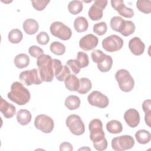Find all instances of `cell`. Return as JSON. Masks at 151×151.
Here are the masks:
<instances>
[{"instance_id":"cell-37","label":"cell","mask_w":151,"mask_h":151,"mask_svg":"<svg viewBox=\"0 0 151 151\" xmlns=\"http://www.w3.org/2000/svg\"><path fill=\"white\" fill-rule=\"evenodd\" d=\"M135 25L132 21L126 20V26L123 31L121 32V34L124 37L129 36L132 34L135 31Z\"/></svg>"},{"instance_id":"cell-21","label":"cell","mask_w":151,"mask_h":151,"mask_svg":"<svg viewBox=\"0 0 151 151\" xmlns=\"http://www.w3.org/2000/svg\"><path fill=\"white\" fill-rule=\"evenodd\" d=\"M64 83L69 91H77L79 88V79L74 74H70L64 81Z\"/></svg>"},{"instance_id":"cell-43","label":"cell","mask_w":151,"mask_h":151,"mask_svg":"<svg viewBox=\"0 0 151 151\" xmlns=\"http://www.w3.org/2000/svg\"><path fill=\"white\" fill-rule=\"evenodd\" d=\"M107 141L106 138H104L103 140L93 143L94 147L99 151H103L105 150L107 147Z\"/></svg>"},{"instance_id":"cell-8","label":"cell","mask_w":151,"mask_h":151,"mask_svg":"<svg viewBox=\"0 0 151 151\" xmlns=\"http://www.w3.org/2000/svg\"><path fill=\"white\" fill-rule=\"evenodd\" d=\"M34 126L36 129L44 133H51L54 127V120L46 114H39L36 116L34 120Z\"/></svg>"},{"instance_id":"cell-41","label":"cell","mask_w":151,"mask_h":151,"mask_svg":"<svg viewBox=\"0 0 151 151\" xmlns=\"http://www.w3.org/2000/svg\"><path fill=\"white\" fill-rule=\"evenodd\" d=\"M37 41L40 45H46L50 41V37L48 34L44 31L40 32L36 37Z\"/></svg>"},{"instance_id":"cell-33","label":"cell","mask_w":151,"mask_h":151,"mask_svg":"<svg viewBox=\"0 0 151 151\" xmlns=\"http://www.w3.org/2000/svg\"><path fill=\"white\" fill-rule=\"evenodd\" d=\"M50 49L53 54L57 55H61L65 51V45L58 41L52 42L50 46Z\"/></svg>"},{"instance_id":"cell-20","label":"cell","mask_w":151,"mask_h":151,"mask_svg":"<svg viewBox=\"0 0 151 151\" xmlns=\"http://www.w3.org/2000/svg\"><path fill=\"white\" fill-rule=\"evenodd\" d=\"M32 115L30 111L27 109H21L17 113V122L21 125L25 126L30 123Z\"/></svg>"},{"instance_id":"cell-19","label":"cell","mask_w":151,"mask_h":151,"mask_svg":"<svg viewBox=\"0 0 151 151\" xmlns=\"http://www.w3.org/2000/svg\"><path fill=\"white\" fill-rule=\"evenodd\" d=\"M110 25L113 31L121 34L126 26V20L120 17L114 16L111 18Z\"/></svg>"},{"instance_id":"cell-27","label":"cell","mask_w":151,"mask_h":151,"mask_svg":"<svg viewBox=\"0 0 151 151\" xmlns=\"http://www.w3.org/2000/svg\"><path fill=\"white\" fill-rule=\"evenodd\" d=\"M91 87L92 84L90 79L83 77L79 80V88L77 91L81 94H86L91 90Z\"/></svg>"},{"instance_id":"cell-11","label":"cell","mask_w":151,"mask_h":151,"mask_svg":"<svg viewBox=\"0 0 151 151\" xmlns=\"http://www.w3.org/2000/svg\"><path fill=\"white\" fill-rule=\"evenodd\" d=\"M108 3L107 0H96L90 6L88 15L92 21H98L103 17V9Z\"/></svg>"},{"instance_id":"cell-22","label":"cell","mask_w":151,"mask_h":151,"mask_svg":"<svg viewBox=\"0 0 151 151\" xmlns=\"http://www.w3.org/2000/svg\"><path fill=\"white\" fill-rule=\"evenodd\" d=\"M81 101L80 98L74 95H70L68 96L64 102L65 106L70 110L77 109L80 106Z\"/></svg>"},{"instance_id":"cell-35","label":"cell","mask_w":151,"mask_h":151,"mask_svg":"<svg viewBox=\"0 0 151 151\" xmlns=\"http://www.w3.org/2000/svg\"><path fill=\"white\" fill-rule=\"evenodd\" d=\"M107 30V24L104 21L96 23L93 25V32L98 35L101 36L105 34Z\"/></svg>"},{"instance_id":"cell-34","label":"cell","mask_w":151,"mask_h":151,"mask_svg":"<svg viewBox=\"0 0 151 151\" xmlns=\"http://www.w3.org/2000/svg\"><path fill=\"white\" fill-rule=\"evenodd\" d=\"M76 60L79 63L81 68H85L88 66L89 64V60L88 55L83 51H78L77 54Z\"/></svg>"},{"instance_id":"cell-18","label":"cell","mask_w":151,"mask_h":151,"mask_svg":"<svg viewBox=\"0 0 151 151\" xmlns=\"http://www.w3.org/2000/svg\"><path fill=\"white\" fill-rule=\"evenodd\" d=\"M22 27L25 33L28 35H32L38 31L39 29V24L36 20L32 18H28L25 20Z\"/></svg>"},{"instance_id":"cell-25","label":"cell","mask_w":151,"mask_h":151,"mask_svg":"<svg viewBox=\"0 0 151 151\" xmlns=\"http://www.w3.org/2000/svg\"><path fill=\"white\" fill-rule=\"evenodd\" d=\"M135 137L139 143L145 145L150 141L151 134L149 131L145 129H141L136 132Z\"/></svg>"},{"instance_id":"cell-29","label":"cell","mask_w":151,"mask_h":151,"mask_svg":"<svg viewBox=\"0 0 151 151\" xmlns=\"http://www.w3.org/2000/svg\"><path fill=\"white\" fill-rule=\"evenodd\" d=\"M83 3L80 1H71L68 3V10L73 15H77L83 9Z\"/></svg>"},{"instance_id":"cell-30","label":"cell","mask_w":151,"mask_h":151,"mask_svg":"<svg viewBox=\"0 0 151 151\" xmlns=\"http://www.w3.org/2000/svg\"><path fill=\"white\" fill-rule=\"evenodd\" d=\"M113 59L110 55H106L104 60L99 64H97V68L101 72H108L111 68Z\"/></svg>"},{"instance_id":"cell-39","label":"cell","mask_w":151,"mask_h":151,"mask_svg":"<svg viewBox=\"0 0 151 151\" xmlns=\"http://www.w3.org/2000/svg\"><path fill=\"white\" fill-rule=\"evenodd\" d=\"M49 2H50V1H45V0L31 1L32 6L35 9L39 11L44 10Z\"/></svg>"},{"instance_id":"cell-16","label":"cell","mask_w":151,"mask_h":151,"mask_svg":"<svg viewBox=\"0 0 151 151\" xmlns=\"http://www.w3.org/2000/svg\"><path fill=\"white\" fill-rule=\"evenodd\" d=\"M129 48L134 55H140L143 53L145 45L140 38L134 37L130 40L129 42Z\"/></svg>"},{"instance_id":"cell-10","label":"cell","mask_w":151,"mask_h":151,"mask_svg":"<svg viewBox=\"0 0 151 151\" xmlns=\"http://www.w3.org/2000/svg\"><path fill=\"white\" fill-rule=\"evenodd\" d=\"M19 78L21 81L24 82L28 86H31L32 84H40L42 81L40 74V71L37 68H33L21 72Z\"/></svg>"},{"instance_id":"cell-3","label":"cell","mask_w":151,"mask_h":151,"mask_svg":"<svg viewBox=\"0 0 151 151\" xmlns=\"http://www.w3.org/2000/svg\"><path fill=\"white\" fill-rule=\"evenodd\" d=\"M115 78L122 91L129 92L133 88L134 86V79L127 70H119L115 74Z\"/></svg>"},{"instance_id":"cell-12","label":"cell","mask_w":151,"mask_h":151,"mask_svg":"<svg viewBox=\"0 0 151 151\" xmlns=\"http://www.w3.org/2000/svg\"><path fill=\"white\" fill-rule=\"evenodd\" d=\"M87 100L90 105L101 109L107 107L109 103L108 97L99 91H92L88 96Z\"/></svg>"},{"instance_id":"cell-9","label":"cell","mask_w":151,"mask_h":151,"mask_svg":"<svg viewBox=\"0 0 151 151\" xmlns=\"http://www.w3.org/2000/svg\"><path fill=\"white\" fill-rule=\"evenodd\" d=\"M123 45V39L115 34L111 35L104 38L102 41V47L107 51L113 52L120 50Z\"/></svg>"},{"instance_id":"cell-5","label":"cell","mask_w":151,"mask_h":151,"mask_svg":"<svg viewBox=\"0 0 151 151\" xmlns=\"http://www.w3.org/2000/svg\"><path fill=\"white\" fill-rule=\"evenodd\" d=\"M65 124L70 131L74 135L80 136L85 132V126L81 117L77 114L69 115L65 120Z\"/></svg>"},{"instance_id":"cell-15","label":"cell","mask_w":151,"mask_h":151,"mask_svg":"<svg viewBox=\"0 0 151 151\" xmlns=\"http://www.w3.org/2000/svg\"><path fill=\"white\" fill-rule=\"evenodd\" d=\"M124 119L129 127L132 128L136 127L140 123L139 113L134 109H129L125 111Z\"/></svg>"},{"instance_id":"cell-40","label":"cell","mask_w":151,"mask_h":151,"mask_svg":"<svg viewBox=\"0 0 151 151\" xmlns=\"http://www.w3.org/2000/svg\"><path fill=\"white\" fill-rule=\"evenodd\" d=\"M29 55L34 58H38L40 55L44 54V51L42 48L37 45H32L28 49Z\"/></svg>"},{"instance_id":"cell-44","label":"cell","mask_w":151,"mask_h":151,"mask_svg":"<svg viewBox=\"0 0 151 151\" xmlns=\"http://www.w3.org/2000/svg\"><path fill=\"white\" fill-rule=\"evenodd\" d=\"M53 67L54 70V76H57L60 74L63 68V65H62L60 60L58 59H53Z\"/></svg>"},{"instance_id":"cell-26","label":"cell","mask_w":151,"mask_h":151,"mask_svg":"<svg viewBox=\"0 0 151 151\" xmlns=\"http://www.w3.org/2000/svg\"><path fill=\"white\" fill-rule=\"evenodd\" d=\"M106 129L110 133L117 134L122 132L123 125L120 122L116 120H112L107 123Z\"/></svg>"},{"instance_id":"cell-28","label":"cell","mask_w":151,"mask_h":151,"mask_svg":"<svg viewBox=\"0 0 151 151\" xmlns=\"http://www.w3.org/2000/svg\"><path fill=\"white\" fill-rule=\"evenodd\" d=\"M8 40L12 44H18L20 42L23 38V35L19 29H13L8 34Z\"/></svg>"},{"instance_id":"cell-17","label":"cell","mask_w":151,"mask_h":151,"mask_svg":"<svg viewBox=\"0 0 151 151\" xmlns=\"http://www.w3.org/2000/svg\"><path fill=\"white\" fill-rule=\"evenodd\" d=\"M0 111L5 118L11 119L16 113V108L13 104L9 103L1 97Z\"/></svg>"},{"instance_id":"cell-24","label":"cell","mask_w":151,"mask_h":151,"mask_svg":"<svg viewBox=\"0 0 151 151\" xmlns=\"http://www.w3.org/2000/svg\"><path fill=\"white\" fill-rule=\"evenodd\" d=\"M14 64L18 68L22 69L25 68L29 64V57L26 54H19L14 58Z\"/></svg>"},{"instance_id":"cell-6","label":"cell","mask_w":151,"mask_h":151,"mask_svg":"<svg viewBox=\"0 0 151 151\" xmlns=\"http://www.w3.org/2000/svg\"><path fill=\"white\" fill-rule=\"evenodd\" d=\"M134 140L130 135H122L114 137L111 140V147L115 151H124L132 148Z\"/></svg>"},{"instance_id":"cell-14","label":"cell","mask_w":151,"mask_h":151,"mask_svg":"<svg viewBox=\"0 0 151 151\" xmlns=\"http://www.w3.org/2000/svg\"><path fill=\"white\" fill-rule=\"evenodd\" d=\"M111 5L121 16L124 18H130L134 16L133 10L132 8L126 7L123 0H111Z\"/></svg>"},{"instance_id":"cell-7","label":"cell","mask_w":151,"mask_h":151,"mask_svg":"<svg viewBox=\"0 0 151 151\" xmlns=\"http://www.w3.org/2000/svg\"><path fill=\"white\" fill-rule=\"evenodd\" d=\"M90 132V138L93 143H96L105 138V133L103 130L102 122L98 119H94L90 121L88 124Z\"/></svg>"},{"instance_id":"cell-38","label":"cell","mask_w":151,"mask_h":151,"mask_svg":"<svg viewBox=\"0 0 151 151\" xmlns=\"http://www.w3.org/2000/svg\"><path fill=\"white\" fill-rule=\"evenodd\" d=\"M66 65L68 66L73 71V73L75 74H78L80 71L81 67L76 60H68L66 63Z\"/></svg>"},{"instance_id":"cell-31","label":"cell","mask_w":151,"mask_h":151,"mask_svg":"<svg viewBox=\"0 0 151 151\" xmlns=\"http://www.w3.org/2000/svg\"><path fill=\"white\" fill-rule=\"evenodd\" d=\"M151 102L150 100H146L143 102L142 109L145 112V120L146 124L148 126H150V118H151Z\"/></svg>"},{"instance_id":"cell-4","label":"cell","mask_w":151,"mask_h":151,"mask_svg":"<svg viewBox=\"0 0 151 151\" xmlns=\"http://www.w3.org/2000/svg\"><path fill=\"white\" fill-rule=\"evenodd\" d=\"M50 30L52 35L64 41L68 40L72 35L71 29L60 21L53 22L50 25Z\"/></svg>"},{"instance_id":"cell-23","label":"cell","mask_w":151,"mask_h":151,"mask_svg":"<svg viewBox=\"0 0 151 151\" xmlns=\"http://www.w3.org/2000/svg\"><path fill=\"white\" fill-rule=\"evenodd\" d=\"M74 27L78 32L86 31L88 27V23L87 19L84 17H78L74 21Z\"/></svg>"},{"instance_id":"cell-1","label":"cell","mask_w":151,"mask_h":151,"mask_svg":"<svg viewBox=\"0 0 151 151\" xmlns=\"http://www.w3.org/2000/svg\"><path fill=\"white\" fill-rule=\"evenodd\" d=\"M8 98L17 104L22 106L29 101L31 94L29 90L22 83L14 82L11 86V91L7 94Z\"/></svg>"},{"instance_id":"cell-36","label":"cell","mask_w":151,"mask_h":151,"mask_svg":"<svg viewBox=\"0 0 151 151\" xmlns=\"http://www.w3.org/2000/svg\"><path fill=\"white\" fill-rule=\"evenodd\" d=\"M106 54H105L102 51L99 50H94L91 54V57L93 61L95 63L99 64L102 62L106 58Z\"/></svg>"},{"instance_id":"cell-45","label":"cell","mask_w":151,"mask_h":151,"mask_svg":"<svg viewBox=\"0 0 151 151\" xmlns=\"http://www.w3.org/2000/svg\"><path fill=\"white\" fill-rule=\"evenodd\" d=\"M73 147L72 145L69 142H63L60 145V150H70L72 151Z\"/></svg>"},{"instance_id":"cell-2","label":"cell","mask_w":151,"mask_h":151,"mask_svg":"<svg viewBox=\"0 0 151 151\" xmlns=\"http://www.w3.org/2000/svg\"><path fill=\"white\" fill-rule=\"evenodd\" d=\"M37 65L42 81L51 82L54 76L53 59L50 55L42 54L37 60Z\"/></svg>"},{"instance_id":"cell-42","label":"cell","mask_w":151,"mask_h":151,"mask_svg":"<svg viewBox=\"0 0 151 151\" xmlns=\"http://www.w3.org/2000/svg\"><path fill=\"white\" fill-rule=\"evenodd\" d=\"M70 75V71L67 65H63V68L58 75L55 76L56 79L60 81H64Z\"/></svg>"},{"instance_id":"cell-32","label":"cell","mask_w":151,"mask_h":151,"mask_svg":"<svg viewBox=\"0 0 151 151\" xmlns=\"http://www.w3.org/2000/svg\"><path fill=\"white\" fill-rule=\"evenodd\" d=\"M136 7L138 10L144 14L151 12V2L149 0H138L136 2Z\"/></svg>"},{"instance_id":"cell-13","label":"cell","mask_w":151,"mask_h":151,"mask_svg":"<svg viewBox=\"0 0 151 151\" xmlns=\"http://www.w3.org/2000/svg\"><path fill=\"white\" fill-rule=\"evenodd\" d=\"M99 42L98 38L92 34L83 36L79 41L80 47L84 51H90L97 47Z\"/></svg>"}]
</instances>
